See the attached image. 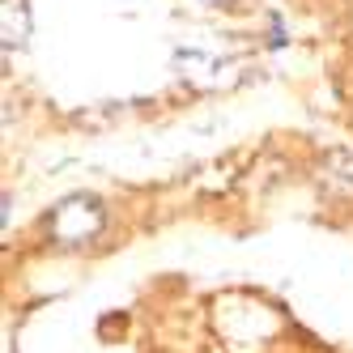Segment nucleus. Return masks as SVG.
<instances>
[{"label":"nucleus","mask_w":353,"mask_h":353,"mask_svg":"<svg viewBox=\"0 0 353 353\" xmlns=\"http://www.w3.org/2000/svg\"><path fill=\"white\" fill-rule=\"evenodd\" d=\"M103 221H107L103 200L77 192V196L60 200V205L52 209V217H47V234H52L60 247H85V243H94V239H98Z\"/></svg>","instance_id":"1"},{"label":"nucleus","mask_w":353,"mask_h":353,"mask_svg":"<svg viewBox=\"0 0 353 353\" xmlns=\"http://www.w3.org/2000/svg\"><path fill=\"white\" fill-rule=\"evenodd\" d=\"M30 34V9L26 0H5V47H21Z\"/></svg>","instance_id":"2"},{"label":"nucleus","mask_w":353,"mask_h":353,"mask_svg":"<svg viewBox=\"0 0 353 353\" xmlns=\"http://www.w3.org/2000/svg\"><path fill=\"white\" fill-rule=\"evenodd\" d=\"M213 5H225V0H213Z\"/></svg>","instance_id":"3"}]
</instances>
